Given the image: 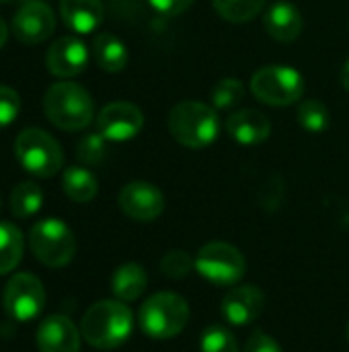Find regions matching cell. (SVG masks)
Returning a JSON list of instances; mask_svg holds the SVG:
<instances>
[{
  "instance_id": "cell-1",
  "label": "cell",
  "mask_w": 349,
  "mask_h": 352,
  "mask_svg": "<svg viewBox=\"0 0 349 352\" xmlns=\"http://www.w3.org/2000/svg\"><path fill=\"white\" fill-rule=\"evenodd\" d=\"M134 330V316L130 307L119 299H105L93 303L82 320L80 334L84 342L99 351H113L128 342Z\"/></svg>"
},
{
  "instance_id": "cell-2",
  "label": "cell",
  "mask_w": 349,
  "mask_h": 352,
  "mask_svg": "<svg viewBox=\"0 0 349 352\" xmlns=\"http://www.w3.org/2000/svg\"><path fill=\"white\" fill-rule=\"evenodd\" d=\"M167 126L171 136L181 146L191 151L208 148L218 140L220 134V120L216 109L193 99L177 103L167 118Z\"/></svg>"
},
{
  "instance_id": "cell-3",
  "label": "cell",
  "mask_w": 349,
  "mask_h": 352,
  "mask_svg": "<svg viewBox=\"0 0 349 352\" xmlns=\"http://www.w3.org/2000/svg\"><path fill=\"white\" fill-rule=\"evenodd\" d=\"M43 111L56 128L64 132H78L93 122L95 101L84 87L62 80L53 82L45 91Z\"/></svg>"
},
{
  "instance_id": "cell-4",
  "label": "cell",
  "mask_w": 349,
  "mask_h": 352,
  "mask_svg": "<svg viewBox=\"0 0 349 352\" xmlns=\"http://www.w3.org/2000/svg\"><path fill=\"white\" fill-rule=\"evenodd\" d=\"M189 322V305L187 301L169 291H160L150 295L140 311L138 324L142 332L154 340H171L179 336Z\"/></svg>"
},
{
  "instance_id": "cell-5",
  "label": "cell",
  "mask_w": 349,
  "mask_h": 352,
  "mask_svg": "<svg viewBox=\"0 0 349 352\" xmlns=\"http://www.w3.org/2000/svg\"><path fill=\"white\" fill-rule=\"evenodd\" d=\"M251 93L257 101L272 107H288L302 101L304 76L288 64H269L251 76Z\"/></svg>"
},
{
  "instance_id": "cell-6",
  "label": "cell",
  "mask_w": 349,
  "mask_h": 352,
  "mask_svg": "<svg viewBox=\"0 0 349 352\" xmlns=\"http://www.w3.org/2000/svg\"><path fill=\"white\" fill-rule=\"evenodd\" d=\"M14 155L25 171L35 177H53L64 165L58 140L41 128H27L14 140Z\"/></svg>"
},
{
  "instance_id": "cell-7",
  "label": "cell",
  "mask_w": 349,
  "mask_h": 352,
  "mask_svg": "<svg viewBox=\"0 0 349 352\" xmlns=\"http://www.w3.org/2000/svg\"><path fill=\"white\" fill-rule=\"evenodd\" d=\"M29 248L47 268H64L76 254V237L60 219H43L29 231Z\"/></svg>"
},
{
  "instance_id": "cell-8",
  "label": "cell",
  "mask_w": 349,
  "mask_h": 352,
  "mask_svg": "<svg viewBox=\"0 0 349 352\" xmlns=\"http://www.w3.org/2000/svg\"><path fill=\"white\" fill-rule=\"evenodd\" d=\"M195 272L212 285L237 287L247 272V260L232 243L210 241L195 256Z\"/></svg>"
},
{
  "instance_id": "cell-9",
  "label": "cell",
  "mask_w": 349,
  "mask_h": 352,
  "mask_svg": "<svg viewBox=\"0 0 349 352\" xmlns=\"http://www.w3.org/2000/svg\"><path fill=\"white\" fill-rule=\"evenodd\" d=\"M45 307L43 283L29 272L10 276L4 289V309L14 322H31L39 318Z\"/></svg>"
},
{
  "instance_id": "cell-10",
  "label": "cell",
  "mask_w": 349,
  "mask_h": 352,
  "mask_svg": "<svg viewBox=\"0 0 349 352\" xmlns=\"http://www.w3.org/2000/svg\"><path fill=\"white\" fill-rule=\"evenodd\" d=\"M117 204L121 212L138 223H150L156 221L167 206L165 194L150 182H130L121 188L117 196Z\"/></svg>"
},
{
  "instance_id": "cell-11",
  "label": "cell",
  "mask_w": 349,
  "mask_h": 352,
  "mask_svg": "<svg viewBox=\"0 0 349 352\" xmlns=\"http://www.w3.org/2000/svg\"><path fill=\"white\" fill-rule=\"evenodd\" d=\"M144 128V113L130 101L107 103L97 116V132L111 142H125L136 138Z\"/></svg>"
},
{
  "instance_id": "cell-12",
  "label": "cell",
  "mask_w": 349,
  "mask_h": 352,
  "mask_svg": "<svg viewBox=\"0 0 349 352\" xmlns=\"http://www.w3.org/2000/svg\"><path fill=\"white\" fill-rule=\"evenodd\" d=\"M56 31V14L43 0H27L12 16V35L25 45H37Z\"/></svg>"
},
{
  "instance_id": "cell-13",
  "label": "cell",
  "mask_w": 349,
  "mask_h": 352,
  "mask_svg": "<svg viewBox=\"0 0 349 352\" xmlns=\"http://www.w3.org/2000/svg\"><path fill=\"white\" fill-rule=\"evenodd\" d=\"M265 309V295L257 285H237L232 287L220 305L222 318L230 326H249L261 318Z\"/></svg>"
},
{
  "instance_id": "cell-14",
  "label": "cell",
  "mask_w": 349,
  "mask_h": 352,
  "mask_svg": "<svg viewBox=\"0 0 349 352\" xmlns=\"http://www.w3.org/2000/svg\"><path fill=\"white\" fill-rule=\"evenodd\" d=\"M88 64V47L76 35H64L56 39L47 54L45 66L58 78H72L86 70Z\"/></svg>"
},
{
  "instance_id": "cell-15",
  "label": "cell",
  "mask_w": 349,
  "mask_h": 352,
  "mask_svg": "<svg viewBox=\"0 0 349 352\" xmlns=\"http://www.w3.org/2000/svg\"><path fill=\"white\" fill-rule=\"evenodd\" d=\"M82 334L66 316H49L37 328L39 352H80Z\"/></svg>"
},
{
  "instance_id": "cell-16",
  "label": "cell",
  "mask_w": 349,
  "mask_h": 352,
  "mask_svg": "<svg viewBox=\"0 0 349 352\" xmlns=\"http://www.w3.org/2000/svg\"><path fill=\"white\" fill-rule=\"evenodd\" d=\"M228 136L241 146H257L272 134V122L257 109H239L226 118L224 124Z\"/></svg>"
},
{
  "instance_id": "cell-17",
  "label": "cell",
  "mask_w": 349,
  "mask_h": 352,
  "mask_svg": "<svg viewBox=\"0 0 349 352\" xmlns=\"http://www.w3.org/2000/svg\"><path fill=\"white\" fill-rule=\"evenodd\" d=\"M263 27L272 39L280 43H292L300 37L304 23H302L300 10L292 2L278 0L267 6L265 16H263Z\"/></svg>"
},
{
  "instance_id": "cell-18",
  "label": "cell",
  "mask_w": 349,
  "mask_h": 352,
  "mask_svg": "<svg viewBox=\"0 0 349 352\" xmlns=\"http://www.w3.org/2000/svg\"><path fill=\"white\" fill-rule=\"evenodd\" d=\"M60 16L70 31L86 35L103 23L105 6L101 0H60Z\"/></svg>"
},
{
  "instance_id": "cell-19",
  "label": "cell",
  "mask_w": 349,
  "mask_h": 352,
  "mask_svg": "<svg viewBox=\"0 0 349 352\" xmlns=\"http://www.w3.org/2000/svg\"><path fill=\"white\" fill-rule=\"evenodd\" d=\"M93 58L101 70L115 74L128 66L130 52H128L125 43L119 37H115L113 33H97L93 39Z\"/></svg>"
},
{
  "instance_id": "cell-20",
  "label": "cell",
  "mask_w": 349,
  "mask_h": 352,
  "mask_svg": "<svg viewBox=\"0 0 349 352\" xmlns=\"http://www.w3.org/2000/svg\"><path fill=\"white\" fill-rule=\"evenodd\" d=\"M146 287H148V274L140 264L134 262L119 266L111 276V293L115 295V299L123 303H132L140 299L146 293Z\"/></svg>"
},
{
  "instance_id": "cell-21",
  "label": "cell",
  "mask_w": 349,
  "mask_h": 352,
  "mask_svg": "<svg viewBox=\"0 0 349 352\" xmlns=\"http://www.w3.org/2000/svg\"><path fill=\"white\" fill-rule=\"evenodd\" d=\"M62 188L72 202L86 204L95 200L99 192V182L86 167H68L62 175Z\"/></svg>"
},
{
  "instance_id": "cell-22",
  "label": "cell",
  "mask_w": 349,
  "mask_h": 352,
  "mask_svg": "<svg viewBox=\"0 0 349 352\" xmlns=\"http://www.w3.org/2000/svg\"><path fill=\"white\" fill-rule=\"evenodd\" d=\"M23 252H25L23 231L8 221H0V276L12 272L21 264Z\"/></svg>"
},
{
  "instance_id": "cell-23",
  "label": "cell",
  "mask_w": 349,
  "mask_h": 352,
  "mask_svg": "<svg viewBox=\"0 0 349 352\" xmlns=\"http://www.w3.org/2000/svg\"><path fill=\"white\" fill-rule=\"evenodd\" d=\"M43 206V190L35 182H21L10 192V212L16 219H29Z\"/></svg>"
},
{
  "instance_id": "cell-24",
  "label": "cell",
  "mask_w": 349,
  "mask_h": 352,
  "mask_svg": "<svg viewBox=\"0 0 349 352\" xmlns=\"http://www.w3.org/2000/svg\"><path fill=\"white\" fill-rule=\"evenodd\" d=\"M267 0H212L214 10L228 23L241 25L259 16Z\"/></svg>"
},
{
  "instance_id": "cell-25",
  "label": "cell",
  "mask_w": 349,
  "mask_h": 352,
  "mask_svg": "<svg viewBox=\"0 0 349 352\" xmlns=\"http://www.w3.org/2000/svg\"><path fill=\"white\" fill-rule=\"evenodd\" d=\"M296 120L300 128L309 134H323L331 124V113L327 105L319 99H302L296 109Z\"/></svg>"
},
{
  "instance_id": "cell-26",
  "label": "cell",
  "mask_w": 349,
  "mask_h": 352,
  "mask_svg": "<svg viewBox=\"0 0 349 352\" xmlns=\"http://www.w3.org/2000/svg\"><path fill=\"white\" fill-rule=\"evenodd\" d=\"M247 95V87L241 78L237 76H226V78H220L212 93H210V99H212V107L216 111H230L234 109L237 105L243 103Z\"/></svg>"
},
{
  "instance_id": "cell-27",
  "label": "cell",
  "mask_w": 349,
  "mask_h": 352,
  "mask_svg": "<svg viewBox=\"0 0 349 352\" xmlns=\"http://www.w3.org/2000/svg\"><path fill=\"white\" fill-rule=\"evenodd\" d=\"M200 352H239V344L228 328L212 324L200 338Z\"/></svg>"
},
{
  "instance_id": "cell-28",
  "label": "cell",
  "mask_w": 349,
  "mask_h": 352,
  "mask_svg": "<svg viewBox=\"0 0 349 352\" xmlns=\"http://www.w3.org/2000/svg\"><path fill=\"white\" fill-rule=\"evenodd\" d=\"M105 157H107V138L103 134L91 132L80 138V142L76 146V159L82 165L97 167L105 161Z\"/></svg>"
},
{
  "instance_id": "cell-29",
  "label": "cell",
  "mask_w": 349,
  "mask_h": 352,
  "mask_svg": "<svg viewBox=\"0 0 349 352\" xmlns=\"http://www.w3.org/2000/svg\"><path fill=\"white\" fill-rule=\"evenodd\" d=\"M193 270H195V258H191L187 252H181V250H173L165 254L160 260V272L173 280H181L189 276Z\"/></svg>"
},
{
  "instance_id": "cell-30",
  "label": "cell",
  "mask_w": 349,
  "mask_h": 352,
  "mask_svg": "<svg viewBox=\"0 0 349 352\" xmlns=\"http://www.w3.org/2000/svg\"><path fill=\"white\" fill-rule=\"evenodd\" d=\"M21 111V97L14 89L0 85V130L10 126Z\"/></svg>"
},
{
  "instance_id": "cell-31",
  "label": "cell",
  "mask_w": 349,
  "mask_h": 352,
  "mask_svg": "<svg viewBox=\"0 0 349 352\" xmlns=\"http://www.w3.org/2000/svg\"><path fill=\"white\" fill-rule=\"evenodd\" d=\"M243 352H284L282 346L276 342V338H272L267 332L263 330H255L251 334V338L247 340L245 344V351Z\"/></svg>"
},
{
  "instance_id": "cell-32",
  "label": "cell",
  "mask_w": 349,
  "mask_h": 352,
  "mask_svg": "<svg viewBox=\"0 0 349 352\" xmlns=\"http://www.w3.org/2000/svg\"><path fill=\"white\" fill-rule=\"evenodd\" d=\"M150 6L163 14V16H177L181 12H185L195 0H148Z\"/></svg>"
},
{
  "instance_id": "cell-33",
  "label": "cell",
  "mask_w": 349,
  "mask_h": 352,
  "mask_svg": "<svg viewBox=\"0 0 349 352\" xmlns=\"http://www.w3.org/2000/svg\"><path fill=\"white\" fill-rule=\"evenodd\" d=\"M339 80H341V87L349 93V60L344 64V68L339 72Z\"/></svg>"
},
{
  "instance_id": "cell-34",
  "label": "cell",
  "mask_w": 349,
  "mask_h": 352,
  "mask_svg": "<svg viewBox=\"0 0 349 352\" xmlns=\"http://www.w3.org/2000/svg\"><path fill=\"white\" fill-rule=\"evenodd\" d=\"M6 37H8V27H6V23L0 19V47L6 43Z\"/></svg>"
},
{
  "instance_id": "cell-35",
  "label": "cell",
  "mask_w": 349,
  "mask_h": 352,
  "mask_svg": "<svg viewBox=\"0 0 349 352\" xmlns=\"http://www.w3.org/2000/svg\"><path fill=\"white\" fill-rule=\"evenodd\" d=\"M8 2H19V0H0V4H8ZM23 2H27V0H23Z\"/></svg>"
},
{
  "instance_id": "cell-36",
  "label": "cell",
  "mask_w": 349,
  "mask_h": 352,
  "mask_svg": "<svg viewBox=\"0 0 349 352\" xmlns=\"http://www.w3.org/2000/svg\"><path fill=\"white\" fill-rule=\"evenodd\" d=\"M346 338H348V342H349V322H348V328H346Z\"/></svg>"
},
{
  "instance_id": "cell-37",
  "label": "cell",
  "mask_w": 349,
  "mask_h": 352,
  "mask_svg": "<svg viewBox=\"0 0 349 352\" xmlns=\"http://www.w3.org/2000/svg\"><path fill=\"white\" fill-rule=\"evenodd\" d=\"M0 204H2V198H0Z\"/></svg>"
}]
</instances>
